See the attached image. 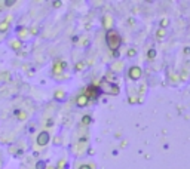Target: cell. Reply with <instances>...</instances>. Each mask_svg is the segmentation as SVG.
I'll use <instances>...</instances> for the list:
<instances>
[{
	"mask_svg": "<svg viewBox=\"0 0 190 169\" xmlns=\"http://www.w3.org/2000/svg\"><path fill=\"white\" fill-rule=\"evenodd\" d=\"M106 42H107V46L110 47V51H113V52L116 54V51H117L119 46H120L122 39H120V36H119L117 31L110 30V31H107V34H106Z\"/></svg>",
	"mask_w": 190,
	"mask_h": 169,
	"instance_id": "cell-1",
	"label": "cell"
},
{
	"mask_svg": "<svg viewBox=\"0 0 190 169\" xmlns=\"http://www.w3.org/2000/svg\"><path fill=\"white\" fill-rule=\"evenodd\" d=\"M100 94H101V89H100V86H95V85L88 86L86 91H85V96L88 100H97L100 96Z\"/></svg>",
	"mask_w": 190,
	"mask_h": 169,
	"instance_id": "cell-2",
	"label": "cell"
},
{
	"mask_svg": "<svg viewBox=\"0 0 190 169\" xmlns=\"http://www.w3.org/2000/svg\"><path fill=\"white\" fill-rule=\"evenodd\" d=\"M48 142H49V134L48 132H40L39 135H37V144L39 145H46Z\"/></svg>",
	"mask_w": 190,
	"mask_h": 169,
	"instance_id": "cell-3",
	"label": "cell"
},
{
	"mask_svg": "<svg viewBox=\"0 0 190 169\" xmlns=\"http://www.w3.org/2000/svg\"><path fill=\"white\" fill-rule=\"evenodd\" d=\"M140 76H141V70L138 67H132L129 70V77H131V79L135 80V79H140Z\"/></svg>",
	"mask_w": 190,
	"mask_h": 169,
	"instance_id": "cell-4",
	"label": "cell"
},
{
	"mask_svg": "<svg viewBox=\"0 0 190 169\" xmlns=\"http://www.w3.org/2000/svg\"><path fill=\"white\" fill-rule=\"evenodd\" d=\"M88 101H89V100L85 96V95H80V96L77 98V105L83 107V105H86V104H88Z\"/></svg>",
	"mask_w": 190,
	"mask_h": 169,
	"instance_id": "cell-5",
	"label": "cell"
},
{
	"mask_svg": "<svg viewBox=\"0 0 190 169\" xmlns=\"http://www.w3.org/2000/svg\"><path fill=\"white\" fill-rule=\"evenodd\" d=\"M62 65H66V64H64V62H57V64H55V68H54L55 74L61 73V71H62Z\"/></svg>",
	"mask_w": 190,
	"mask_h": 169,
	"instance_id": "cell-6",
	"label": "cell"
},
{
	"mask_svg": "<svg viewBox=\"0 0 190 169\" xmlns=\"http://www.w3.org/2000/svg\"><path fill=\"white\" fill-rule=\"evenodd\" d=\"M7 28H9V20H7V21H2V22H0V31L3 33V31H6Z\"/></svg>",
	"mask_w": 190,
	"mask_h": 169,
	"instance_id": "cell-7",
	"label": "cell"
},
{
	"mask_svg": "<svg viewBox=\"0 0 190 169\" xmlns=\"http://www.w3.org/2000/svg\"><path fill=\"white\" fill-rule=\"evenodd\" d=\"M15 114L18 116L21 120H24V119H25V113H24V111H18V110H16V111H15Z\"/></svg>",
	"mask_w": 190,
	"mask_h": 169,
	"instance_id": "cell-8",
	"label": "cell"
},
{
	"mask_svg": "<svg viewBox=\"0 0 190 169\" xmlns=\"http://www.w3.org/2000/svg\"><path fill=\"white\" fill-rule=\"evenodd\" d=\"M12 5H15L14 0H9V2H5V6H12Z\"/></svg>",
	"mask_w": 190,
	"mask_h": 169,
	"instance_id": "cell-9",
	"label": "cell"
},
{
	"mask_svg": "<svg viewBox=\"0 0 190 169\" xmlns=\"http://www.w3.org/2000/svg\"><path fill=\"white\" fill-rule=\"evenodd\" d=\"M149 56H150V58H153V56H155V51H150V52H149Z\"/></svg>",
	"mask_w": 190,
	"mask_h": 169,
	"instance_id": "cell-10",
	"label": "cell"
},
{
	"mask_svg": "<svg viewBox=\"0 0 190 169\" xmlns=\"http://www.w3.org/2000/svg\"><path fill=\"white\" fill-rule=\"evenodd\" d=\"M89 120H91V119H89V117H85V119H83V123H88Z\"/></svg>",
	"mask_w": 190,
	"mask_h": 169,
	"instance_id": "cell-11",
	"label": "cell"
},
{
	"mask_svg": "<svg viewBox=\"0 0 190 169\" xmlns=\"http://www.w3.org/2000/svg\"><path fill=\"white\" fill-rule=\"evenodd\" d=\"M80 169H91V168H89V166H86V165H85V166H80Z\"/></svg>",
	"mask_w": 190,
	"mask_h": 169,
	"instance_id": "cell-12",
	"label": "cell"
}]
</instances>
